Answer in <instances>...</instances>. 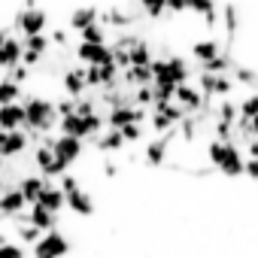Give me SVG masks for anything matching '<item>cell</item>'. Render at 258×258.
Returning <instances> with one entry per match:
<instances>
[{
    "instance_id": "14",
    "label": "cell",
    "mask_w": 258,
    "mask_h": 258,
    "mask_svg": "<svg viewBox=\"0 0 258 258\" xmlns=\"http://www.w3.org/2000/svg\"><path fill=\"white\" fill-rule=\"evenodd\" d=\"M22 64V40H16L13 34L7 37V43L0 46V70H13V67H19Z\"/></svg>"
},
{
    "instance_id": "46",
    "label": "cell",
    "mask_w": 258,
    "mask_h": 258,
    "mask_svg": "<svg viewBox=\"0 0 258 258\" xmlns=\"http://www.w3.org/2000/svg\"><path fill=\"white\" fill-rule=\"evenodd\" d=\"M10 34H13V28H0V46L7 43V37H10Z\"/></svg>"
},
{
    "instance_id": "21",
    "label": "cell",
    "mask_w": 258,
    "mask_h": 258,
    "mask_svg": "<svg viewBox=\"0 0 258 258\" xmlns=\"http://www.w3.org/2000/svg\"><path fill=\"white\" fill-rule=\"evenodd\" d=\"M37 204L46 207V210H52V213H61V210H64V191H61L58 185H46V188L40 191Z\"/></svg>"
},
{
    "instance_id": "12",
    "label": "cell",
    "mask_w": 258,
    "mask_h": 258,
    "mask_svg": "<svg viewBox=\"0 0 258 258\" xmlns=\"http://www.w3.org/2000/svg\"><path fill=\"white\" fill-rule=\"evenodd\" d=\"M19 127H25V106H22V100L4 103L0 106V131H19Z\"/></svg>"
},
{
    "instance_id": "28",
    "label": "cell",
    "mask_w": 258,
    "mask_h": 258,
    "mask_svg": "<svg viewBox=\"0 0 258 258\" xmlns=\"http://www.w3.org/2000/svg\"><path fill=\"white\" fill-rule=\"evenodd\" d=\"M204 70H207V73H225V76H228V70H231V58H228L225 52H219L213 61L204 64Z\"/></svg>"
},
{
    "instance_id": "29",
    "label": "cell",
    "mask_w": 258,
    "mask_h": 258,
    "mask_svg": "<svg viewBox=\"0 0 258 258\" xmlns=\"http://www.w3.org/2000/svg\"><path fill=\"white\" fill-rule=\"evenodd\" d=\"M118 131H121L124 143H137V140L143 137V124H140V121H131V124H124V127H118Z\"/></svg>"
},
{
    "instance_id": "40",
    "label": "cell",
    "mask_w": 258,
    "mask_h": 258,
    "mask_svg": "<svg viewBox=\"0 0 258 258\" xmlns=\"http://www.w3.org/2000/svg\"><path fill=\"white\" fill-rule=\"evenodd\" d=\"M49 43H55V46H67V43H70V31H67V28H55L52 37H49Z\"/></svg>"
},
{
    "instance_id": "26",
    "label": "cell",
    "mask_w": 258,
    "mask_h": 258,
    "mask_svg": "<svg viewBox=\"0 0 258 258\" xmlns=\"http://www.w3.org/2000/svg\"><path fill=\"white\" fill-rule=\"evenodd\" d=\"M79 37H82V43H106V28L100 22H94L85 31H79Z\"/></svg>"
},
{
    "instance_id": "45",
    "label": "cell",
    "mask_w": 258,
    "mask_h": 258,
    "mask_svg": "<svg viewBox=\"0 0 258 258\" xmlns=\"http://www.w3.org/2000/svg\"><path fill=\"white\" fill-rule=\"evenodd\" d=\"M103 173H106V176H115V173H118V164L106 161V164H103Z\"/></svg>"
},
{
    "instance_id": "34",
    "label": "cell",
    "mask_w": 258,
    "mask_h": 258,
    "mask_svg": "<svg viewBox=\"0 0 258 258\" xmlns=\"http://www.w3.org/2000/svg\"><path fill=\"white\" fill-rule=\"evenodd\" d=\"M188 10L198 16H210V13H216V0H188Z\"/></svg>"
},
{
    "instance_id": "41",
    "label": "cell",
    "mask_w": 258,
    "mask_h": 258,
    "mask_svg": "<svg viewBox=\"0 0 258 258\" xmlns=\"http://www.w3.org/2000/svg\"><path fill=\"white\" fill-rule=\"evenodd\" d=\"M225 31H228V34L237 31V10H234V7H225Z\"/></svg>"
},
{
    "instance_id": "6",
    "label": "cell",
    "mask_w": 258,
    "mask_h": 258,
    "mask_svg": "<svg viewBox=\"0 0 258 258\" xmlns=\"http://www.w3.org/2000/svg\"><path fill=\"white\" fill-rule=\"evenodd\" d=\"M46 25H49V16H46V10H40V7H34V10H22V13H16V19H13V28L22 31L25 37H31V34H43Z\"/></svg>"
},
{
    "instance_id": "4",
    "label": "cell",
    "mask_w": 258,
    "mask_h": 258,
    "mask_svg": "<svg viewBox=\"0 0 258 258\" xmlns=\"http://www.w3.org/2000/svg\"><path fill=\"white\" fill-rule=\"evenodd\" d=\"M70 252V240L55 228V231H46L40 234V240L34 243V258H61Z\"/></svg>"
},
{
    "instance_id": "17",
    "label": "cell",
    "mask_w": 258,
    "mask_h": 258,
    "mask_svg": "<svg viewBox=\"0 0 258 258\" xmlns=\"http://www.w3.org/2000/svg\"><path fill=\"white\" fill-rule=\"evenodd\" d=\"M64 207H70L76 216H91L94 213V201H91V195L85 191V188H76V191H70V195H64Z\"/></svg>"
},
{
    "instance_id": "9",
    "label": "cell",
    "mask_w": 258,
    "mask_h": 258,
    "mask_svg": "<svg viewBox=\"0 0 258 258\" xmlns=\"http://www.w3.org/2000/svg\"><path fill=\"white\" fill-rule=\"evenodd\" d=\"M76 58H79L85 67H91V64H106V61H112V49H109L106 43H79V46H76Z\"/></svg>"
},
{
    "instance_id": "43",
    "label": "cell",
    "mask_w": 258,
    "mask_h": 258,
    "mask_svg": "<svg viewBox=\"0 0 258 258\" xmlns=\"http://www.w3.org/2000/svg\"><path fill=\"white\" fill-rule=\"evenodd\" d=\"M234 79H237L240 85H243V82H246V85H252V82H255V76H252L249 70H243V67H240V70H234Z\"/></svg>"
},
{
    "instance_id": "13",
    "label": "cell",
    "mask_w": 258,
    "mask_h": 258,
    "mask_svg": "<svg viewBox=\"0 0 258 258\" xmlns=\"http://www.w3.org/2000/svg\"><path fill=\"white\" fill-rule=\"evenodd\" d=\"M170 137H173V131H167V134H161L158 140L146 143V152H143V158H146V164H149V167H161V164H164V158H167V149H170Z\"/></svg>"
},
{
    "instance_id": "11",
    "label": "cell",
    "mask_w": 258,
    "mask_h": 258,
    "mask_svg": "<svg viewBox=\"0 0 258 258\" xmlns=\"http://www.w3.org/2000/svg\"><path fill=\"white\" fill-rule=\"evenodd\" d=\"M25 207H28V201L19 191V185H10V188L0 191V216H4V219H13V216L25 213Z\"/></svg>"
},
{
    "instance_id": "2",
    "label": "cell",
    "mask_w": 258,
    "mask_h": 258,
    "mask_svg": "<svg viewBox=\"0 0 258 258\" xmlns=\"http://www.w3.org/2000/svg\"><path fill=\"white\" fill-rule=\"evenodd\" d=\"M207 155L213 167H219L225 176H240L243 173V152L234 146V140H213L207 146Z\"/></svg>"
},
{
    "instance_id": "23",
    "label": "cell",
    "mask_w": 258,
    "mask_h": 258,
    "mask_svg": "<svg viewBox=\"0 0 258 258\" xmlns=\"http://www.w3.org/2000/svg\"><path fill=\"white\" fill-rule=\"evenodd\" d=\"M219 52H222V46H219L216 40H198V43L191 46V55H195V61H201V64L213 61Z\"/></svg>"
},
{
    "instance_id": "24",
    "label": "cell",
    "mask_w": 258,
    "mask_h": 258,
    "mask_svg": "<svg viewBox=\"0 0 258 258\" xmlns=\"http://www.w3.org/2000/svg\"><path fill=\"white\" fill-rule=\"evenodd\" d=\"M22 94H25V88H22L19 82H13L10 76H0V106L22 100Z\"/></svg>"
},
{
    "instance_id": "25",
    "label": "cell",
    "mask_w": 258,
    "mask_h": 258,
    "mask_svg": "<svg viewBox=\"0 0 258 258\" xmlns=\"http://www.w3.org/2000/svg\"><path fill=\"white\" fill-rule=\"evenodd\" d=\"M127 58H131V64H137V67H143V64H152L155 58H152V49H149V43L146 40H137L131 49H127Z\"/></svg>"
},
{
    "instance_id": "42",
    "label": "cell",
    "mask_w": 258,
    "mask_h": 258,
    "mask_svg": "<svg viewBox=\"0 0 258 258\" xmlns=\"http://www.w3.org/2000/svg\"><path fill=\"white\" fill-rule=\"evenodd\" d=\"M243 173H246L249 179H258V158H249V161H243Z\"/></svg>"
},
{
    "instance_id": "37",
    "label": "cell",
    "mask_w": 258,
    "mask_h": 258,
    "mask_svg": "<svg viewBox=\"0 0 258 258\" xmlns=\"http://www.w3.org/2000/svg\"><path fill=\"white\" fill-rule=\"evenodd\" d=\"M94 109H97V103L91 97H76V109H73L76 115H91Z\"/></svg>"
},
{
    "instance_id": "8",
    "label": "cell",
    "mask_w": 258,
    "mask_h": 258,
    "mask_svg": "<svg viewBox=\"0 0 258 258\" xmlns=\"http://www.w3.org/2000/svg\"><path fill=\"white\" fill-rule=\"evenodd\" d=\"M52 152H55V158H58V161H64V164L70 167L73 161H79V158H82V140H79V137L58 134V137L52 140Z\"/></svg>"
},
{
    "instance_id": "27",
    "label": "cell",
    "mask_w": 258,
    "mask_h": 258,
    "mask_svg": "<svg viewBox=\"0 0 258 258\" xmlns=\"http://www.w3.org/2000/svg\"><path fill=\"white\" fill-rule=\"evenodd\" d=\"M237 115H240V109H237V103H234V100H228V97L216 106V118H219V121H231V124H234V121H237Z\"/></svg>"
},
{
    "instance_id": "38",
    "label": "cell",
    "mask_w": 258,
    "mask_h": 258,
    "mask_svg": "<svg viewBox=\"0 0 258 258\" xmlns=\"http://www.w3.org/2000/svg\"><path fill=\"white\" fill-rule=\"evenodd\" d=\"M58 179H61V185H58V188H61L64 195H70V191H76V188H79V179H76V176H70V173H61Z\"/></svg>"
},
{
    "instance_id": "31",
    "label": "cell",
    "mask_w": 258,
    "mask_h": 258,
    "mask_svg": "<svg viewBox=\"0 0 258 258\" xmlns=\"http://www.w3.org/2000/svg\"><path fill=\"white\" fill-rule=\"evenodd\" d=\"M134 106H152V85H137L134 88Z\"/></svg>"
},
{
    "instance_id": "16",
    "label": "cell",
    "mask_w": 258,
    "mask_h": 258,
    "mask_svg": "<svg viewBox=\"0 0 258 258\" xmlns=\"http://www.w3.org/2000/svg\"><path fill=\"white\" fill-rule=\"evenodd\" d=\"M28 222L46 234V231H55V228H58V213H52V210H46V207H40V204H31Z\"/></svg>"
},
{
    "instance_id": "32",
    "label": "cell",
    "mask_w": 258,
    "mask_h": 258,
    "mask_svg": "<svg viewBox=\"0 0 258 258\" xmlns=\"http://www.w3.org/2000/svg\"><path fill=\"white\" fill-rule=\"evenodd\" d=\"M237 109H240V115H243V118H252V115H258V94H249V97H243V103H240Z\"/></svg>"
},
{
    "instance_id": "35",
    "label": "cell",
    "mask_w": 258,
    "mask_h": 258,
    "mask_svg": "<svg viewBox=\"0 0 258 258\" xmlns=\"http://www.w3.org/2000/svg\"><path fill=\"white\" fill-rule=\"evenodd\" d=\"M213 131H216V140H234V124H231V121H219V118H216Z\"/></svg>"
},
{
    "instance_id": "36",
    "label": "cell",
    "mask_w": 258,
    "mask_h": 258,
    "mask_svg": "<svg viewBox=\"0 0 258 258\" xmlns=\"http://www.w3.org/2000/svg\"><path fill=\"white\" fill-rule=\"evenodd\" d=\"M7 76H10L13 82H19V85H25V82L31 79V67H28V64H19V67H13V70H10Z\"/></svg>"
},
{
    "instance_id": "33",
    "label": "cell",
    "mask_w": 258,
    "mask_h": 258,
    "mask_svg": "<svg viewBox=\"0 0 258 258\" xmlns=\"http://www.w3.org/2000/svg\"><path fill=\"white\" fill-rule=\"evenodd\" d=\"M0 258H25V249L13 240H4L0 243Z\"/></svg>"
},
{
    "instance_id": "5",
    "label": "cell",
    "mask_w": 258,
    "mask_h": 258,
    "mask_svg": "<svg viewBox=\"0 0 258 258\" xmlns=\"http://www.w3.org/2000/svg\"><path fill=\"white\" fill-rule=\"evenodd\" d=\"M198 91L204 94V100H219L231 94V79L225 73H201L198 76Z\"/></svg>"
},
{
    "instance_id": "19",
    "label": "cell",
    "mask_w": 258,
    "mask_h": 258,
    "mask_svg": "<svg viewBox=\"0 0 258 258\" xmlns=\"http://www.w3.org/2000/svg\"><path fill=\"white\" fill-rule=\"evenodd\" d=\"M121 82L124 85H152V67L149 64H143V67H137V64H131L127 70H121Z\"/></svg>"
},
{
    "instance_id": "18",
    "label": "cell",
    "mask_w": 258,
    "mask_h": 258,
    "mask_svg": "<svg viewBox=\"0 0 258 258\" xmlns=\"http://www.w3.org/2000/svg\"><path fill=\"white\" fill-rule=\"evenodd\" d=\"M49 185V179L46 176H40V173H31V176H25L22 182H19V191L25 195V201H28V207L31 204H37V198H40V191Z\"/></svg>"
},
{
    "instance_id": "20",
    "label": "cell",
    "mask_w": 258,
    "mask_h": 258,
    "mask_svg": "<svg viewBox=\"0 0 258 258\" xmlns=\"http://www.w3.org/2000/svg\"><path fill=\"white\" fill-rule=\"evenodd\" d=\"M97 22V7H76L73 13H70V31H85L88 25H94Z\"/></svg>"
},
{
    "instance_id": "7",
    "label": "cell",
    "mask_w": 258,
    "mask_h": 258,
    "mask_svg": "<svg viewBox=\"0 0 258 258\" xmlns=\"http://www.w3.org/2000/svg\"><path fill=\"white\" fill-rule=\"evenodd\" d=\"M31 146V137L25 127L19 131H0V158H16Z\"/></svg>"
},
{
    "instance_id": "39",
    "label": "cell",
    "mask_w": 258,
    "mask_h": 258,
    "mask_svg": "<svg viewBox=\"0 0 258 258\" xmlns=\"http://www.w3.org/2000/svg\"><path fill=\"white\" fill-rule=\"evenodd\" d=\"M164 10L179 16V13H188V0H164Z\"/></svg>"
},
{
    "instance_id": "1",
    "label": "cell",
    "mask_w": 258,
    "mask_h": 258,
    "mask_svg": "<svg viewBox=\"0 0 258 258\" xmlns=\"http://www.w3.org/2000/svg\"><path fill=\"white\" fill-rule=\"evenodd\" d=\"M22 106H25V131L31 140H40L43 134L58 127V112L52 100L37 94H22Z\"/></svg>"
},
{
    "instance_id": "15",
    "label": "cell",
    "mask_w": 258,
    "mask_h": 258,
    "mask_svg": "<svg viewBox=\"0 0 258 258\" xmlns=\"http://www.w3.org/2000/svg\"><path fill=\"white\" fill-rule=\"evenodd\" d=\"M61 88H64V94L67 97H82L85 94V67H73V70H67L64 76H61Z\"/></svg>"
},
{
    "instance_id": "22",
    "label": "cell",
    "mask_w": 258,
    "mask_h": 258,
    "mask_svg": "<svg viewBox=\"0 0 258 258\" xmlns=\"http://www.w3.org/2000/svg\"><path fill=\"white\" fill-rule=\"evenodd\" d=\"M94 143H97V152H118L124 146V137H121V131H112V127H109L106 134L94 137Z\"/></svg>"
},
{
    "instance_id": "10",
    "label": "cell",
    "mask_w": 258,
    "mask_h": 258,
    "mask_svg": "<svg viewBox=\"0 0 258 258\" xmlns=\"http://www.w3.org/2000/svg\"><path fill=\"white\" fill-rule=\"evenodd\" d=\"M173 100L182 106V112L185 115H195L198 109H204V94L198 91V85H188V82H182V85H176V94H173Z\"/></svg>"
},
{
    "instance_id": "44",
    "label": "cell",
    "mask_w": 258,
    "mask_h": 258,
    "mask_svg": "<svg viewBox=\"0 0 258 258\" xmlns=\"http://www.w3.org/2000/svg\"><path fill=\"white\" fill-rule=\"evenodd\" d=\"M246 155H249V158H258V137H252V140L246 143Z\"/></svg>"
},
{
    "instance_id": "3",
    "label": "cell",
    "mask_w": 258,
    "mask_h": 258,
    "mask_svg": "<svg viewBox=\"0 0 258 258\" xmlns=\"http://www.w3.org/2000/svg\"><path fill=\"white\" fill-rule=\"evenodd\" d=\"M149 67H152V82H155V85H182V82H188V67H185V61L176 58V55L158 58V61H152Z\"/></svg>"
},
{
    "instance_id": "30",
    "label": "cell",
    "mask_w": 258,
    "mask_h": 258,
    "mask_svg": "<svg viewBox=\"0 0 258 258\" xmlns=\"http://www.w3.org/2000/svg\"><path fill=\"white\" fill-rule=\"evenodd\" d=\"M140 7H143V13L149 16V19H161L167 10H164V0H140Z\"/></svg>"
}]
</instances>
